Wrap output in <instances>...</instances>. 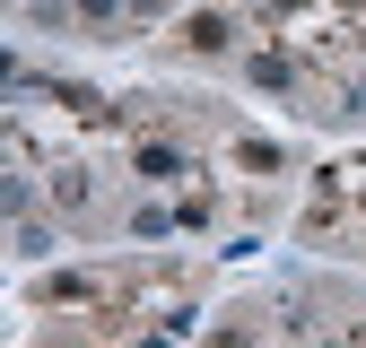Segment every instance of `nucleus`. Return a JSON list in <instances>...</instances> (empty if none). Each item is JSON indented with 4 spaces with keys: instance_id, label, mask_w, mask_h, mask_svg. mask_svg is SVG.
Masks as SVG:
<instances>
[{
    "instance_id": "1",
    "label": "nucleus",
    "mask_w": 366,
    "mask_h": 348,
    "mask_svg": "<svg viewBox=\"0 0 366 348\" xmlns=\"http://www.w3.org/2000/svg\"><path fill=\"white\" fill-rule=\"evenodd\" d=\"M218 296L201 244H114L18 270V348H192Z\"/></svg>"
}]
</instances>
